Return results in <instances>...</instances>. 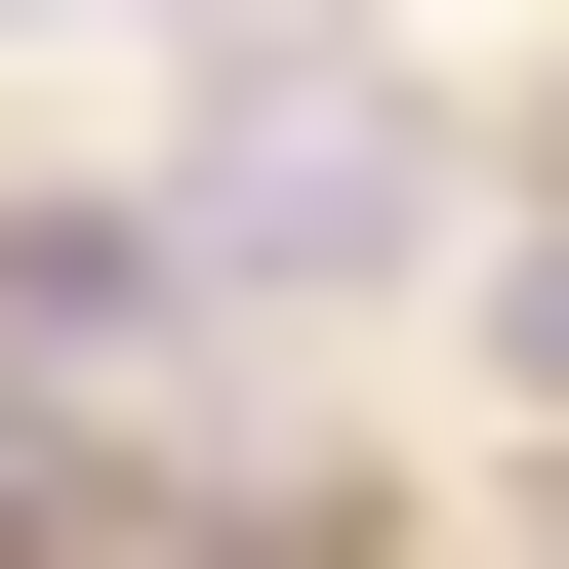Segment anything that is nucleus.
<instances>
[{
    "instance_id": "f03ea898",
    "label": "nucleus",
    "mask_w": 569,
    "mask_h": 569,
    "mask_svg": "<svg viewBox=\"0 0 569 569\" xmlns=\"http://www.w3.org/2000/svg\"><path fill=\"white\" fill-rule=\"evenodd\" d=\"M163 284H203L163 203H41V244H0V367H163Z\"/></svg>"
},
{
    "instance_id": "f257e3e1",
    "label": "nucleus",
    "mask_w": 569,
    "mask_h": 569,
    "mask_svg": "<svg viewBox=\"0 0 569 569\" xmlns=\"http://www.w3.org/2000/svg\"><path fill=\"white\" fill-rule=\"evenodd\" d=\"M163 244H203V284H367V244H407V122H367V82H244Z\"/></svg>"
},
{
    "instance_id": "7ed1b4c3",
    "label": "nucleus",
    "mask_w": 569,
    "mask_h": 569,
    "mask_svg": "<svg viewBox=\"0 0 569 569\" xmlns=\"http://www.w3.org/2000/svg\"><path fill=\"white\" fill-rule=\"evenodd\" d=\"M488 326H529V367H569V203H529V244H488Z\"/></svg>"
}]
</instances>
